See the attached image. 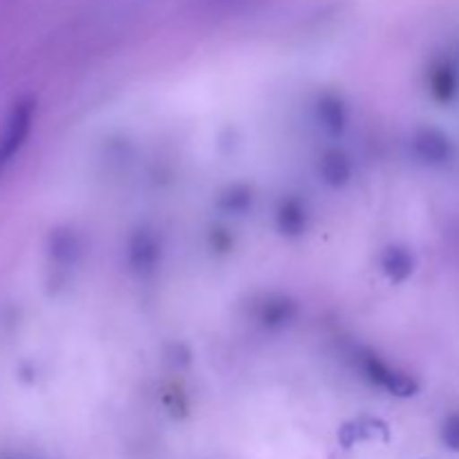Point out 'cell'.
Listing matches in <instances>:
<instances>
[{
	"label": "cell",
	"mask_w": 459,
	"mask_h": 459,
	"mask_svg": "<svg viewBox=\"0 0 459 459\" xmlns=\"http://www.w3.org/2000/svg\"><path fill=\"white\" fill-rule=\"evenodd\" d=\"M36 115V101L34 99H21L12 112L4 119L3 128H0V173L12 164L13 157L18 155L22 146H25L27 137L31 133V124H34Z\"/></svg>",
	"instance_id": "6da1fadb"
},
{
	"label": "cell",
	"mask_w": 459,
	"mask_h": 459,
	"mask_svg": "<svg viewBox=\"0 0 459 459\" xmlns=\"http://www.w3.org/2000/svg\"><path fill=\"white\" fill-rule=\"evenodd\" d=\"M359 368H361L363 377H366L372 385L394 394V397H412V394H417V390H420V385H417V381L412 379L411 375L388 366V363L381 361V359L372 352H363L361 357H359Z\"/></svg>",
	"instance_id": "7a4b0ae2"
},
{
	"label": "cell",
	"mask_w": 459,
	"mask_h": 459,
	"mask_svg": "<svg viewBox=\"0 0 459 459\" xmlns=\"http://www.w3.org/2000/svg\"><path fill=\"white\" fill-rule=\"evenodd\" d=\"M411 151L421 164L442 166L451 160L453 143L442 130L437 128H421L412 134Z\"/></svg>",
	"instance_id": "3957f363"
},
{
	"label": "cell",
	"mask_w": 459,
	"mask_h": 459,
	"mask_svg": "<svg viewBox=\"0 0 459 459\" xmlns=\"http://www.w3.org/2000/svg\"><path fill=\"white\" fill-rule=\"evenodd\" d=\"M161 258V245L157 236L148 229H137L128 242V263L133 272L151 273L155 272Z\"/></svg>",
	"instance_id": "277c9868"
},
{
	"label": "cell",
	"mask_w": 459,
	"mask_h": 459,
	"mask_svg": "<svg viewBox=\"0 0 459 459\" xmlns=\"http://www.w3.org/2000/svg\"><path fill=\"white\" fill-rule=\"evenodd\" d=\"M429 88L439 103H451L459 92V72L455 63L448 58L433 63L429 72Z\"/></svg>",
	"instance_id": "5b68a950"
},
{
	"label": "cell",
	"mask_w": 459,
	"mask_h": 459,
	"mask_svg": "<svg viewBox=\"0 0 459 459\" xmlns=\"http://www.w3.org/2000/svg\"><path fill=\"white\" fill-rule=\"evenodd\" d=\"M296 314H299V305L294 300L285 299V296H273V299L260 303L258 321L269 330H281L294 321Z\"/></svg>",
	"instance_id": "8992f818"
},
{
	"label": "cell",
	"mask_w": 459,
	"mask_h": 459,
	"mask_svg": "<svg viewBox=\"0 0 459 459\" xmlns=\"http://www.w3.org/2000/svg\"><path fill=\"white\" fill-rule=\"evenodd\" d=\"M309 222V213L305 209V204L296 197H287L281 202L276 213V224L278 231L287 238H299L300 233H305Z\"/></svg>",
	"instance_id": "52a82bcc"
},
{
	"label": "cell",
	"mask_w": 459,
	"mask_h": 459,
	"mask_svg": "<svg viewBox=\"0 0 459 459\" xmlns=\"http://www.w3.org/2000/svg\"><path fill=\"white\" fill-rule=\"evenodd\" d=\"M316 119L323 126V130L330 134H341L348 126V110L343 101L334 94H325L316 103Z\"/></svg>",
	"instance_id": "ba28073f"
},
{
	"label": "cell",
	"mask_w": 459,
	"mask_h": 459,
	"mask_svg": "<svg viewBox=\"0 0 459 459\" xmlns=\"http://www.w3.org/2000/svg\"><path fill=\"white\" fill-rule=\"evenodd\" d=\"M318 175H321V179L327 186H345L350 182V175H352V164H350V160L343 152L327 151L321 157V161H318Z\"/></svg>",
	"instance_id": "9c48e42d"
},
{
	"label": "cell",
	"mask_w": 459,
	"mask_h": 459,
	"mask_svg": "<svg viewBox=\"0 0 459 459\" xmlns=\"http://www.w3.org/2000/svg\"><path fill=\"white\" fill-rule=\"evenodd\" d=\"M381 269L393 282H403L415 272V258L403 247H388L381 255Z\"/></svg>",
	"instance_id": "30bf717a"
},
{
	"label": "cell",
	"mask_w": 459,
	"mask_h": 459,
	"mask_svg": "<svg viewBox=\"0 0 459 459\" xmlns=\"http://www.w3.org/2000/svg\"><path fill=\"white\" fill-rule=\"evenodd\" d=\"M251 206V191L245 186H233L229 188L224 195H220L218 200V209L222 211V213H245L247 209Z\"/></svg>",
	"instance_id": "8fae6325"
},
{
	"label": "cell",
	"mask_w": 459,
	"mask_h": 459,
	"mask_svg": "<svg viewBox=\"0 0 459 459\" xmlns=\"http://www.w3.org/2000/svg\"><path fill=\"white\" fill-rule=\"evenodd\" d=\"M442 442L451 451H459V412H453L442 426Z\"/></svg>",
	"instance_id": "7c38bea8"
},
{
	"label": "cell",
	"mask_w": 459,
	"mask_h": 459,
	"mask_svg": "<svg viewBox=\"0 0 459 459\" xmlns=\"http://www.w3.org/2000/svg\"><path fill=\"white\" fill-rule=\"evenodd\" d=\"M211 242H213L215 249H229V247H231V238H229L224 231H213Z\"/></svg>",
	"instance_id": "4fadbf2b"
}]
</instances>
